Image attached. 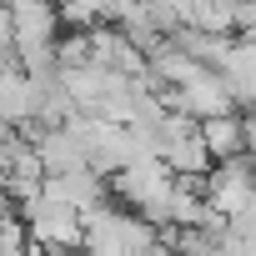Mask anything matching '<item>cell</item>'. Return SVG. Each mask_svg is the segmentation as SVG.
I'll return each mask as SVG.
<instances>
[{
	"mask_svg": "<svg viewBox=\"0 0 256 256\" xmlns=\"http://www.w3.org/2000/svg\"><path fill=\"white\" fill-rule=\"evenodd\" d=\"M156 241H161V231L146 216L110 206V201L80 216V251L86 256H151Z\"/></svg>",
	"mask_w": 256,
	"mask_h": 256,
	"instance_id": "obj_1",
	"label": "cell"
},
{
	"mask_svg": "<svg viewBox=\"0 0 256 256\" xmlns=\"http://www.w3.org/2000/svg\"><path fill=\"white\" fill-rule=\"evenodd\" d=\"M196 136H201L211 166H216V161H236V156L251 151V126H246V116H236V110H231V116L196 120Z\"/></svg>",
	"mask_w": 256,
	"mask_h": 256,
	"instance_id": "obj_2",
	"label": "cell"
},
{
	"mask_svg": "<svg viewBox=\"0 0 256 256\" xmlns=\"http://www.w3.org/2000/svg\"><path fill=\"white\" fill-rule=\"evenodd\" d=\"M186 26L206 36H236V0H191Z\"/></svg>",
	"mask_w": 256,
	"mask_h": 256,
	"instance_id": "obj_3",
	"label": "cell"
},
{
	"mask_svg": "<svg viewBox=\"0 0 256 256\" xmlns=\"http://www.w3.org/2000/svg\"><path fill=\"white\" fill-rule=\"evenodd\" d=\"M256 30V0H236V36Z\"/></svg>",
	"mask_w": 256,
	"mask_h": 256,
	"instance_id": "obj_4",
	"label": "cell"
}]
</instances>
